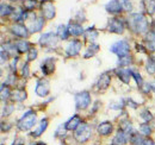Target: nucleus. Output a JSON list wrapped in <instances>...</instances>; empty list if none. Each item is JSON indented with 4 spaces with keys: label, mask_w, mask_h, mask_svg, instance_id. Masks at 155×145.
<instances>
[{
    "label": "nucleus",
    "mask_w": 155,
    "mask_h": 145,
    "mask_svg": "<svg viewBox=\"0 0 155 145\" xmlns=\"http://www.w3.org/2000/svg\"><path fill=\"white\" fill-rule=\"evenodd\" d=\"M15 82H16V75L12 72V74L8 75V79L6 80L5 85H6V86H11V85H15Z\"/></svg>",
    "instance_id": "obj_42"
},
{
    "label": "nucleus",
    "mask_w": 155,
    "mask_h": 145,
    "mask_svg": "<svg viewBox=\"0 0 155 145\" xmlns=\"http://www.w3.org/2000/svg\"><path fill=\"white\" fill-rule=\"evenodd\" d=\"M136 48H137V51H141V53H146V50H144V48H143L142 45H138V44H136Z\"/></svg>",
    "instance_id": "obj_49"
},
{
    "label": "nucleus",
    "mask_w": 155,
    "mask_h": 145,
    "mask_svg": "<svg viewBox=\"0 0 155 145\" xmlns=\"http://www.w3.org/2000/svg\"><path fill=\"white\" fill-rule=\"evenodd\" d=\"M36 57H37V50L35 48H31L28 51V61H34Z\"/></svg>",
    "instance_id": "obj_40"
},
{
    "label": "nucleus",
    "mask_w": 155,
    "mask_h": 145,
    "mask_svg": "<svg viewBox=\"0 0 155 145\" xmlns=\"http://www.w3.org/2000/svg\"><path fill=\"white\" fill-rule=\"evenodd\" d=\"M116 74H117V76H118L124 83H129L130 77H133V76H131V69L118 68V69H116Z\"/></svg>",
    "instance_id": "obj_18"
},
{
    "label": "nucleus",
    "mask_w": 155,
    "mask_h": 145,
    "mask_svg": "<svg viewBox=\"0 0 155 145\" xmlns=\"http://www.w3.org/2000/svg\"><path fill=\"white\" fill-rule=\"evenodd\" d=\"M37 121V117L36 113L32 111H28L17 123V127L20 131H29L36 125Z\"/></svg>",
    "instance_id": "obj_2"
},
{
    "label": "nucleus",
    "mask_w": 155,
    "mask_h": 145,
    "mask_svg": "<svg viewBox=\"0 0 155 145\" xmlns=\"http://www.w3.org/2000/svg\"><path fill=\"white\" fill-rule=\"evenodd\" d=\"M120 130L124 131V132L128 133V134H130V133L134 131L133 125H131V123H130L129 120H123V121H120Z\"/></svg>",
    "instance_id": "obj_30"
},
{
    "label": "nucleus",
    "mask_w": 155,
    "mask_h": 145,
    "mask_svg": "<svg viewBox=\"0 0 155 145\" xmlns=\"http://www.w3.org/2000/svg\"><path fill=\"white\" fill-rule=\"evenodd\" d=\"M58 37L56 34L54 32H47V34H43L41 38H39V44L42 47H45V48H54L56 47L58 44Z\"/></svg>",
    "instance_id": "obj_6"
},
{
    "label": "nucleus",
    "mask_w": 155,
    "mask_h": 145,
    "mask_svg": "<svg viewBox=\"0 0 155 145\" xmlns=\"http://www.w3.org/2000/svg\"><path fill=\"white\" fill-rule=\"evenodd\" d=\"M81 48H82V43L79 39H74V40L69 42L68 45L66 47V54L69 57H74V56L79 55Z\"/></svg>",
    "instance_id": "obj_8"
},
{
    "label": "nucleus",
    "mask_w": 155,
    "mask_h": 145,
    "mask_svg": "<svg viewBox=\"0 0 155 145\" xmlns=\"http://www.w3.org/2000/svg\"><path fill=\"white\" fill-rule=\"evenodd\" d=\"M91 104V94L88 92L82 91L75 94V107L78 109L87 108Z\"/></svg>",
    "instance_id": "obj_5"
},
{
    "label": "nucleus",
    "mask_w": 155,
    "mask_h": 145,
    "mask_svg": "<svg viewBox=\"0 0 155 145\" xmlns=\"http://www.w3.org/2000/svg\"><path fill=\"white\" fill-rule=\"evenodd\" d=\"M23 1H25V0H23Z\"/></svg>",
    "instance_id": "obj_53"
},
{
    "label": "nucleus",
    "mask_w": 155,
    "mask_h": 145,
    "mask_svg": "<svg viewBox=\"0 0 155 145\" xmlns=\"http://www.w3.org/2000/svg\"><path fill=\"white\" fill-rule=\"evenodd\" d=\"M92 136V131H91V127L88 126L87 124L82 123L80 126L75 130V139L80 143H85L87 142Z\"/></svg>",
    "instance_id": "obj_4"
},
{
    "label": "nucleus",
    "mask_w": 155,
    "mask_h": 145,
    "mask_svg": "<svg viewBox=\"0 0 155 145\" xmlns=\"http://www.w3.org/2000/svg\"><path fill=\"white\" fill-rule=\"evenodd\" d=\"M16 48H17V51L19 53H28L31 48H30V43L28 40H19L16 43Z\"/></svg>",
    "instance_id": "obj_26"
},
{
    "label": "nucleus",
    "mask_w": 155,
    "mask_h": 145,
    "mask_svg": "<svg viewBox=\"0 0 155 145\" xmlns=\"http://www.w3.org/2000/svg\"><path fill=\"white\" fill-rule=\"evenodd\" d=\"M107 30L112 34H123L124 32V23L119 18H111L107 24Z\"/></svg>",
    "instance_id": "obj_7"
},
{
    "label": "nucleus",
    "mask_w": 155,
    "mask_h": 145,
    "mask_svg": "<svg viewBox=\"0 0 155 145\" xmlns=\"http://www.w3.org/2000/svg\"><path fill=\"white\" fill-rule=\"evenodd\" d=\"M21 75H23V77H25V79H26V77H29V64H28V63L23 66Z\"/></svg>",
    "instance_id": "obj_44"
},
{
    "label": "nucleus",
    "mask_w": 155,
    "mask_h": 145,
    "mask_svg": "<svg viewBox=\"0 0 155 145\" xmlns=\"http://www.w3.org/2000/svg\"><path fill=\"white\" fill-rule=\"evenodd\" d=\"M36 94L38 96H45L49 94V91H50V87H49V82L47 80H39L36 83Z\"/></svg>",
    "instance_id": "obj_9"
},
{
    "label": "nucleus",
    "mask_w": 155,
    "mask_h": 145,
    "mask_svg": "<svg viewBox=\"0 0 155 145\" xmlns=\"http://www.w3.org/2000/svg\"><path fill=\"white\" fill-rule=\"evenodd\" d=\"M131 63V56L128 55V56H124V57H120L119 61H118V64L120 67H124V66H128Z\"/></svg>",
    "instance_id": "obj_37"
},
{
    "label": "nucleus",
    "mask_w": 155,
    "mask_h": 145,
    "mask_svg": "<svg viewBox=\"0 0 155 145\" xmlns=\"http://www.w3.org/2000/svg\"><path fill=\"white\" fill-rule=\"evenodd\" d=\"M10 96H11V91H10V88H8L5 83L1 85V100L5 101V100H7Z\"/></svg>",
    "instance_id": "obj_31"
},
{
    "label": "nucleus",
    "mask_w": 155,
    "mask_h": 145,
    "mask_svg": "<svg viewBox=\"0 0 155 145\" xmlns=\"http://www.w3.org/2000/svg\"><path fill=\"white\" fill-rule=\"evenodd\" d=\"M98 51H99V45H98V44H96V43H92V44H91V45L87 48V51L85 53L84 57H85V58H90V57L94 56Z\"/></svg>",
    "instance_id": "obj_28"
},
{
    "label": "nucleus",
    "mask_w": 155,
    "mask_h": 145,
    "mask_svg": "<svg viewBox=\"0 0 155 145\" xmlns=\"http://www.w3.org/2000/svg\"><path fill=\"white\" fill-rule=\"evenodd\" d=\"M66 131H67L66 124H64V125H60L58 128L56 130V132H55V134H56L58 137H64V136H66Z\"/></svg>",
    "instance_id": "obj_39"
},
{
    "label": "nucleus",
    "mask_w": 155,
    "mask_h": 145,
    "mask_svg": "<svg viewBox=\"0 0 155 145\" xmlns=\"http://www.w3.org/2000/svg\"><path fill=\"white\" fill-rule=\"evenodd\" d=\"M44 24H45V20H44L43 17H35V19L31 21V24L29 26V30H30L31 34L39 32V31H42Z\"/></svg>",
    "instance_id": "obj_12"
},
{
    "label": "nucleus",
    "mask_w": 155,
    "mask_h": 145,
    "mask_svg": "<svg viewBox=\"0 0 155 145\" xmlns=\"http://www.w3.org/2000/svg\"><path fill=\"white\" fill-rule=\"evenodd\" d=\"M105 10H106L109 13H111V14H118V13L122 12L123 7L120 6V4H119L118 0H110V1L105 5Z\"/></svg>",
    "instance_id": "obj_13"
},
{
    "label": "nucleus",
    "mask_w": 155,
    "mask_h": 145,
    "mask_svg": "<svg viewBox=\"0 0 155 145\" xmlns=\"http://www.w3.org/2000/svg\"><path fill=\"white\" fill-rule=\"evenodd\" d=\"M152 87L154 88V91H155V83H153V85H152Z\"/></svg>",
    "instance_id": "obj_52"
},
{
    "label": "nucleus",
    "mask_w": 155,
    "mask_h": 145,
    "mask_svg": "<svg viewBox=\"0 0 155 145\" xmlns=\"http://www.w3.org/2000/svg\"><path fill=\"white\" fill-rule=\"evenodd\" d=\"M140 133L143 137H148L152 133V128H150V126L148 124H143V125L140 126Z\"/></svg>",
    "instance_id": "obj_32"
},
{
    "label": "nucleus",
    "mask_w": 155,
    "mask_h": 145,
    "mask_svg": "<svg viewBox=\"0 0 155 145\" xmlns=\"http://www.w3.org/2000/svg\"><path fill=\"white\" fill-rule=\"evenodd\" d=\"M141 118H142L143 121H150L153 119V115L148 109H144V111L141 112Z\"/></svg>",
    "instance_id": "obj_38"
},
{
    "label": "nucleus",
    "mask_w": 155,
    "mask_h": 145,
    "mask_svg": "<svg viewBox=\"0 0 155 145\" xmlns=\"http://www.w3.org/2000/svg\"><path fill=\"white\" fill-rule=\"evenodd\" d=\"M0 12H1V17H5V16H10V14H12V13L15 12V8H13L11 5L2 2L1 6H0Z\"/></svg>",
    "instance_id": "obj_27"
},
{
    "label": "nucleus",
    "mask_w": 155,
    "mask_h": 145,
    "mask_svg": "<svg viewBox=\"0 0 155 145\" xmlns=\"http://www.w3.org/2000/svg\"><path fill=\"white\" fill-rule=\"evenodd\" d=\"M129 27L136 34H146L148 31V20L143 13H131L129 16Z\"/></svg>",
    "instance_id": "obj_1"
},
{
    "label": "nucleus",
    "mask_w": 155,
    "mask_h": 145,
    "mask_svg": "<svg viewBox=\"0 0 155 145\" xmlns=\"http://www.w3.org/2000/svg\"><path fill=\"white\" fill-rule=\"evenodd\" d=\"M12 145H24V140L20 139V138H17V139L13 142V144Z\"/></svg>",
    "instance_id": "obj_48"
},
{
    "label": "nucleus",
    "mask_w": 155,
    "mask_h": 145,
    "mask_svg": "<svg viewBox=\"0 0 155 145\" xmlns=\"http://www.w3.org/2000/svg\"><path fill=\"white\" fill-rule=\"evenodd\" d=\"M13 112V105H5V107L2 109V117H5V115H10L11 113Z\"/></svg>",
    "instance_id": "obj_41"
},
{
    "label": "nucleus",
    "mask_w": 155,
    "mask_h": 145,
    "mask_svg": "<svg viewBox=\"0 0 155 145\" xmlns=\"http://www.w3.org/2000/svg\"><path fill=\"white\" fill-rule=\"evenodd\" d=\"M143 7L147 14L153 16L155 13V0H143Z\"/></svg>",
    "instance_id": "obj_22"
},
{
    "label": "nucleus",
    "mask_w": 155,
    "mask_h": 145,
    "mask_svg": "<svg viewBox=\"0 0 155 145\" xmlns=\"http://www.w3.org/2000/svg\"><path fill=\"white\" fill-rule=\"evenodd\" d=\"M56 35L60 39L62 40H66L68 37H69V31H68V26L66 25H60L58 27V31H56Z\"/></svg>",
    "instance_id": "obj_24"
},
{
    "label": "nucleus",
    "mask_w": 155,
    "mask_h": 145,
    "mask_svg": "<svg viewBox=\"0 0 155 145\" xmlns=\"http://www.w3.org/2000/svg\"><path fill=\"white\" fill-rule=\"evenodd\" d=\"M42 10H43V16L47 19H53L55 17V6L51 2H44L42 5Z\"/></svg>",
    "instance_id": "obj_15"
},
{
    "label": "nucleus",
    "mask_w": 155,
    "mask_h": 145,
    "mask_svg": "<svg viewBox=\"0 0 155 145\" xmlns=\"http://www.w3.org/2000/svg\"><path fill=\"white\" fill-rule=\"evenodd\" d=\"M41 69H42V72L44 75H50L53 74L54 70H55V60L49 57V58H45L41 66Z\"/></svg>",
    "instance_id": "obj_10"
},
{
    "label": "nucleus",
    "mask_w": 155,
    "mask_h": 145,
    "mask_svg": "<svg viewBox=\"0 0 155 145\" xmlns=\"http://www.w3.org/2000/svg\"><path fill=\"white\" fill-rule=\"evenodd\" d=\"M123 106H124V101H123V100H122V101L119 100L117 104H111V105H110V107L112 109H119V108H122Z\"/></svg>",
    "instance_id": "obj_43"
},
{
    "label": "nucleus",
    "mask_w": 155,
    "mask_h": 145,
    "mask_svg": "<svg viewBox=\"0 0 155 145\" xmlns=\"http://www.w3.org/2000/svg\"><path fill=\"white\" fill-rule=\"evenodd\" d=\"M140 145H155V144L153 140H150V139H148V138H144L143 142H142Z\"/></svg>",
    "instance_id": "obj_47"
},
{
    "label": "nucleus",
    "mask_w": 155,
    "mask_h": 145,
    "mask_svg": "<svg viewBox=\"0 0 155 145\" xmlns=\"http://www.w3.org/2000/svg\"><path fill=\"white\" fill-rule=\"evenodd\" d=\"M17 62H18V57H15V58L11 61V70H12V72H15V70H16Z\"/></svg>",
    "instance_id": "obj_46"
},
{
    "label": "nucleus",
    "mask_w": 155,
    "mask_h": 145,
    "mask_svg": "<svg viewBox=\"0 0 155 145\" xmlns=\"http://www.w3.org/2000/svg\"><path fill=\"white\" fill-rule=\"evenodd\" d=\"M110 82H111V77H110L109 72H104V74H101L100 77L98 79V82H97L98 89H99V91H105L106 88H109Z\"/></svg>",
    "instance_id": "obj_14"
},
{
    "label": "nucleus",
    "mask_w": 155,
    "mask_h": 145,
    "mask_svg": "<svg viewBox=\"0 0 155 145\" xmlns=\"http://www.w3.org/2000/svg\"><path fill=\"white\" fill-rule=\"evenodd\" d=\"M68 31H69V35H72V36H80V35L85 34V30L82 29V26L79 23H69Z\"/></svg>",
    "instance_id": "obj_19"
},
{
    "label": "nucleus",
    "mask_w": 155,
    "mask_h": 145,
    "mask_svg": "<svg viewBox=\"0 0 155 145\" xmlns=\"http://www.w3.org/2000/svg\"><path fill=\"white\" fill-rule=\"evenodd\" d=\"M7 58H8V54L5 53V49L4 48H1V63H4L5 60H7Z\"/></svg>",
    "instance_id": "obj_45"
},
{
    "label": "nucleus",
    "mask_w": 155,
    "mask_h": 145,
    "mask_svg": "<svg viewBox=\"0 0 155 145\" xmlns=\"http://www.w3.org/2000/svg\"><path fill=\"white\" fill-rule=\"evenodd\" d=\"M48 124H49L48 119H42L38 126H36L35 131H34V132H31V136H32V137H39V136H41V134L47 130Z\"/></svg>",
    "instance_id": "obj_21"
},
{
    "label": "nucleus",
    "mask_w": 155,
    "mask_h": 145,
    "mask_svg": "<svg viewBox=\"0 0 155 145\" xmlns=\"http://www.w3.org/2000/svg\"><path fill=\"white\" fill-rule=\"evenodd\" d=\"M85 38L87 39V40H90V42H94L96 39H97V37H98V31H96L94 29H92V27H90L88 30H86L85 31Z\"/></svg>",
    "instance_id": "obj_29"
},
{
    "label": "nucleus",
    "mask_w": 155,
    "mask_h": 145,
    "mask_svg": "<svg viewBox=\"0 0 155 145\" xmlns=\"http://www.w3.org/2000/svg\"><path fill=\"white\" fill-rule=\"evenodd\" d=\"M147 72L149 74H155V60L153 57H149L147 61Z\"/></svg>",
    "instance_id": "obj_34"
},
{
    "label": "nucleus",
    "mask_w": 155,
    "mask_h": 145,
    "mask_svg": "<svg viewBox=\"0 0 155 145\" xmlns=\"http://www.w3.org/2000/svg\"><path fill=\"white\" fill-rule=\"evenodd\" d=\"M152 31L155 34V20L153 21V25H152Z\"/></svg>",
    "instance_id": "obj_50"
},
{
    "label": "nucleus",
    "mask_w": 155,
    "mask_h": 145,
    "mask_svg": "<svg viewBox=\"0 0 155 145\" xmlns=\"http://www.w3.org/2000/svg\"><path fill=\"white\" fill-rule=\"evenodd\" d=\"M41 1H42V2H43V4H44V2H48V1H49V0H41Z\"/></svg>",
    "instance_id": "obj_51"
},
{
    "label": "nucleus",
    "mask_w": 155,
    "mask_h": 145,
    "mask_svg": "<svg viewBox=\"0 0 155 145\" xmlns=\"http://www.w3.org/2000/svg\"><path fill=\"white\" fill-rule=\"evenodd\" d=\"M131 76H133V79H134V80L136 81L137 86L142 87V85H143V80H142V76H141V74H138V72H135V70H131Z\"/></svg>",
    "instance_id": "obj_36"
},
{
    "label": "nucleus",
    "mask_w": 155,
    "mask_h": 145,
    "mask_svg": "<svg viewBox=\"0 0 155 145\" xmlns=\"http://www.w3.org/2000/svg\"><path fill=\"white\" fill-rule=\"evenodd\" d=\"M110 50L111 53L116 54L119 58L120 57H124V56H128L130 53V45L127 40H118L116 43H114L111 47H110Z\"/></svg>",
    "instance_id": "obj_3"
},
{
    "label": "nucleus",
    "mask_w": 155,
    "mask_h": 145,
    "mask_svg": "<svg viewBox=\"0 0 155 145\" xmlns=\"http://www.w3.org/2000/svg\"><path fill=\"white\" fill-rule=\"evenodd\" d=\"M118 1H119L120 6L123 7V10H124V11L130 12V11L133 10V4H131V1H130V0H118Z\"/></svg>",
    "instance_id": "obj_33"
},
{
    "label": "nucleus",
    "mask_w": 155,
    "mask_h": 145,
    "mask_svg": "<svg viewBox=\"0 0 155 145\" xmlns=\"http://www.w3.org/2000/svg\"><path fill=\"white\" fill-rule=\"evenodd\" d=\"M11 31H12V34H13L15 36L20 37V38H26V37L29 36L28 29H26L23 24H19V23L13 24V25L11 26Z\"/></svg>",
    "instance_id": "obj_11"
},
{
    "label": "nucleus",
    "mask_w": 155,
    "mask_h": 145,
    "mask_svg": "<svg viewBox=\"0 0 155 145\" xmlns=\"http://www.w3.org/2000/svg\"><path fill=\"white\" fill-rule=\"evenodd\" d=\"M129 134L128 133H125L124 131H119L118 133L116 134V137L114 138V145H125L128 142H129Z\"/></svg>",
    "instance_id": "obj_17"
},
{
    "label": "nucleus",
    "mask_w": 155,
    "mask_h": 145,
    "mask_svg": "<svg viewBox=\"0 0 155 145\" xmlns=\"http://www.w3.org/2000/svg\"><path fill=\"white\" fill-rule=\"evenodd\" d=\"M36 5H37L36 0H25L24 1V8H25V11H32L36 7Z\"/></svg>",
    "instance_id": "obj_35"
},
{
    "label": "nucleus",
    "mask_w": 155,
    "mask_h": 145,
    "mask_svg": "<svg viewBox=\"0 0 155 145\" xmlns=\"http://www.w3.org/2000/svg\"><path fill=\"white\" fill-rule=\"evenodd\" d=\"M12 96H13V100L15 101H18V102H21V101H24L25 99H26V96H28V94H26V92L24 91V89H17V91H15L12 93Z\"/></svg>",
    "instance_id": "obj_25"
},
{
    "label": "nucleus",
    "mask_w": 155,
    "mask_h": 145,
    "mask_svg": "<svg viewBox=\"0 0 155 145\" xmlns=\"http://www.w3.org/2000/svg\"><path fill=\"white\" fill-rule=\"evenodd\" d=\"M114 127H112V124L110 121H104L101 124H99L98 126V133L100 136H109L111 132H112Z\"/></svg>",
    "instance_id": "obj_20"
},
{
    "label": "nucleus",
    "mask_w": 155,
    "mask_h": 145,
    "mask_svg": "<svg viewBox=\"0 0 155 145\" xmlns=\"http://www.w3.org/2000/svg\"><path fill=\"white\" fill-rule=\"evenodd\" d=\"M82 124V120H81V118L79 117V115H73L67 123H66V127H67V130L68 131H75L78 127L80 126Z\"/></svg>",
    "instance_id": "obj_16"
},
{
    "label": "nucleus",
    "mask_w": 155,
    "mask_h": 145,
    "mask_svg": "<svg viewBox=\"0 0 155 145\" xmlns=\"http://www.w3.org/2000/svg\"><path fill=\"white\" fill-rule=\"evenodd\" d=\"M146 42H147V47L150 51H155V34L153 31H149L146 35Z\"/></svg>",
    "instance_id": "obj_23"
}]
</instances>
